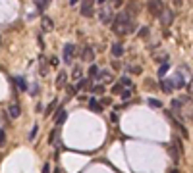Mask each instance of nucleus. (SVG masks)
Here are the masks:
<instances>
[{
    "label": "nucleus",
    "mask_w": 193,
    "mask_h": 173,
    "mask_svg": "<svg viewBox=\"0 0 193 173\" xmlns=\"http://www.w3.org/2000/svg\"><path fill=\"white\" fill-rule=\"evenodd\" d=\"M170 173H180V171H178V169H172V171H170Z\"/></svg>",
    "instance_id": "nucleus-33"
},
{
    "label": "nucleus",
    "mask_w": 193,
    "mask_h": 173,
    "mask_svg": "<svg viewBox=\"0 0 193 173\" xmlns=\"http://www.w3.org/2000/svg\"><path fill=\"white\" fill-rule=\"evenodd\" d=\"M4 144H6V133L0 129V146H4Z\"/></svg>",
    "instance_id": "nucleus-27"
},
{
    "label": "nucleus",
    "mask_w": 193,
    "mask_h": 173,
    "mask_svg": "<svg viewBox=\"0 0 193 173\" xmlns=\"http://www.w3.org/2000/svg\"><path fill=\"white\" fill-rule=\"evenodd\" d=\"M83 58H85V60H93V58H95V52H93L91 46H87V48L83 50Z\"/></svg>",
    "instance_id": "nucleus-18"
},
{
    "label": "nucleus",
    "mask_w": 193,
    "mask_h": 173,
    "mask_svg": "<svg viewBox=\"0 0 193 173\" xmlns=\"http://www.w3.org/2000/svg\"><path fill=\"white\" fill-rule=\"evenodd\" d=\"M79 12H81V16H83V17H93L95 6H93V2L85 0V2H81V6H79Z\"/></svg>",
    "instance_id": "nucleus-2"
},
{
    "label": "nucleus",
    "mask_w": 193,
    "mask_h": 173,
    "mask_svg": "<svg viewBox=\"0 0 193 173\" xmlns=\"http://www.w3.org/2000/svg\"><path fill=\"white\" fill-rule=\"evenodd\" d=\"M66 110H64V108H60V110H58V115H56V119H54V123L56 125H62L64 123V121H66Z\"/></svg>",
    "instance_id": "nucleus-12"
},
{
    "label": "nucleus",
    "mask_w": 193,
    "mask_h": 173,
    "mask_svg": "<svg viewBox=\"0 0 193 173\" xmlns=\"http://www.w3.org/2000/svg\"><path fill=\"white\" fill-rule=\"evenodd\" d=\"M42 173H50V165L45 163V167H42Z\"/></svg>",
    "instance_id": "nucleus-32"
},
{
    "label": "nucleus",
    "mask_w": 193,
    "mask_h": 173,
    "mask_svg": "<svg viewBox=\"0 0 193 173\" xmlns=\"http://www.w3.org/2000/svg\"><path fill=\"white\" fill-rule=\"evenodd\" d=\"M54 173H60V169H56V171H54Z\"/></svg>",
    "instance_id": "nucleus-34"
},
{
    "label": "nucleus",
    "mask_w": 193,
    "mask_h": 173,
    "mask_svg": "<svg viewBox=\"0 0 193 173\" xmlns=\"http://www.w3.org/2000/svg\"><path fill=\"white\" fill-rule=\"evenodd\" d=\"M75 52V46L74 44H66L64 46V63H71V56Z\"/></svg>",
    "instance_id": "nucleus-5"
},
{
    "label": "nucleus",
    "mask_w": 193,
    "mask_h": 173,
    "mask_svg": "<svg viewBox=\"0 0 193 173\" xmlns=\"http://www.w3.org/2000/svg\"><path fill=\"white\" fill-rule=\"evenodd\" d=\"M16 85H18L19 90H27V81L23 77H16Z\"/></svg>",
    "instance_id": "nucleus-16"
},
{
    "label": "nucleus",
    "mask_w": 193,
    "mask_h": 173,
    "mask_svg": "<svg viewBox=\"0 0 193 173\" xmlns=\"http://www.w3.org/2000/svg\"><path fill=\"white\" fill-rule=\"evenodd\" d=\"M89 108H91V110L95 112V113H101V112H103V106L99 104V100H97V98H89Z\"/></svg>",
    "instance_id": "nucleus-8"
},
{
    "label": "nucleus",
    "mask_w": 193,
    "mask_h": 173,
    "mask_svg": "<svg viewBox=\"0 0 193 173\" xmlns=\"http://www.w3.org/2000/svg\"><path fill=\"white\" fill-rule=\"evenodd\" d=\"M120 83H122V85H126L127 89H130V85H131V79L127 77V75H122V77H120Z\"/></svg>",
    "instance_id": "nucleus-23"
},
{
    "label": "nucleus",
    "mask_w": 193,
    "mask_h": 173,
    "mask_svg": "<svg viewBox=\"0 0 193 173\" xmlns=\"http://www.w3.org/2000/svg\"><path fill=\"white\" fill-rule=\"evenodd\" d=\"M139 37H141V39H147V37H149V27H141V29H139Z\"/></svg>",
    "instance_id": "nucleus-25"
},
{
    "label": "nucleus",
    "mask_w": 193,
    "mask_h": 173,
    "mask_svg": "<svg viewBox=\"0 0 193 173\" xmlns=\"http://www.w3.org/2000/svg\"><path fill=\"white\" fill-rule=\"evenodd\" d=\"M42 27H45L46 31H50V29H52V21L48 17H42Z\"/></svg>",
    "instance_id": "nucleus-22"
},
{
    "label": "nucleus",
    "mask_w": 193,
    "mask_h": 173,
    "mask_svg": "<svg viewBox=\"0 0 193 173\" xmlns=\"http://www.w3.org/2000/svg\"><path fill=\"white\" fill-rule=\"evenodd\" d=\"M37 131H39V127L35 125V127H33V131H31V135H29V139H35V136H37Z\"/></svg>",
    "instance_id": "nucleus-28"
},
{
    "label": "nucleus",
    "mask_w": 193,
    "mask_h": 173,
    "mask_svg": "<svg viewBox=\"0 0 193 173\" xmlns=\"http://www.w3.org/2000/svg\"><path fill=\"white\" fill-rule=\"evenodd\" d=\"M99 73H101V71H99V66H97V63H91V66H89V77L91 79H97Z\"/></svg>",
    "instance_id": "nucleus-14"
},
{
    "label": "nucleus",
    "mask_w": 193,
    "mask_h": 173,
    "mask_svg": "<svg viewBox=\"0 0 193 173\" xmlns=\"http://www.w3.org/2000/svg\"><path fill=\"white\" fill-rule=\"evenodd\" d=\"M101 23H104V25L114 23V13H112V10H110V8L106 10L104 6L101 8Z\"/></svg>",
    "instance_id": "nucleus-4"
},
{
    "label": "nucleus",
    "mask_w": 193,
    "mask_h": 173,
    "mask_svg": "<svg viewBox=\"0 0 193 173\" xmlns=\"http://www.w3.org/2000/svg\"><path fill=\"white\" fill-rule=\"evenodd\" d=\"M95 81H112V73L108 69H103L101 73H99V77L95 79Z\"/></svg>",
    "instance_id": "nucleus-11"
},
{
    "label": "nucleus",
    "mask_w": 193,
    "mask_h": 173,
    "mask_svg": "<svg viewBox=\"0 0 193 173\" xmlns=\"http://www.w3.org/2000/svg\"><path fill=\"white\" fill-rule=\"evenodd\" d=\"M112 54H114V56H116V58H120V56H122V54H124V46H122V44H120V42H116V44H114V46H112Z\"/></svg>",
    "instance_id": "nucleus-15"
},
{
    "label": "nucleus",
    "mask_w": 193,
    "mask_h": 173,
    "mask_svg": "<svg viewBox=\"0 0 193 173\" xmlns=\"http://www.w3.org/2000/svg\"><path fill=\"white\" fill-rule=\"evenodd\" d=\"M172 110H174L176 113L182 110V102H180V100H172Z\"/></svg>",
    "instance_id": "nucleus-24"
},
{
    "label": "nucleus",
    "mask_w": 193,
    "mask_h": 173,
    "mask_svg": "<svg viewBox=\"0 0 193 173\" xmlns=\"http://www.w3.org/2000/svg\"><path fill=\"white\" fill-rule=\"evenodd\" d=\"M48 4H50L48 0H37V4H35V6H37V10H39V12H42V10H46V8H48Z\"/></svg>",
    "instance_id": "nucleus-17"
},
{
    "label": "nucleus",
    "mask_w": 193,
    "mask_h": 173,
    "mask_svg": "<svg viewBox=\"0 0 193 173\" xmlns=\"http://www.w3.org/2000/svg\"><path fill=\"white\" fill-rule=\"evenodd\" d=\"M81 75V67L77 66V67H74V77H79Z\"/></svg>",
    "instance_id": "nucleus-29"
},
{
    "label": "nucleus",
    "mask_w": 193,
    "mask_h": 173,
    "mask_svg": "<svg viewBox=\"0 0 193 173\" xmlns=\"http://www.w3.org/2000/svg\"><path fill=\"white\" fill-rule=\"evenodd\" d=\"M91 90H93V92H101V90H103V87H101V85H97V87H93Z\"/></svg>",
    "instance_id": "nucleus-30"
},
{
    "label": "nucleus",
    "mask_w": 193,
    "mask_h": 173,
    "mask_svg": "<svg viewBox=\"0 0 193 173\" xmlns=\"http://www.w3.org/2000/svg\"><path fill=\"white\" fill-rule=\"evenodd\" d=\"M66 83H68V75L64 73V71H60L58 77H56V87H58V89H62V87L66 85Z\"/></svg>",
    "instance_id": "nucleus-9"
},
{
    "label": "nucleus",
    "mask_w": 193,
    "mask_h": 173,
    "mask_svg": "<svg viewBox=\"0 0 193 173\" xmlns=\"http://www.w3.org/2000/svg\"><path fill=\"white\" fill-rule=\"evenodd\" d=\"M120 98H122V100H130L131 98V89H124L122 94H120Z\"/></svg>",
    "instance_id": "nucleus-21"
},
{
    "label": "nucleus",
    "mask_w": 193,
    "mask_h": 173,
    "mask_svg": "<svg viewBox=\"0 0 193 173\" xmlns=\"http://www.w3.org/2000/svg\"><path fill=\"white\" fill-rule=\"evenodd\" d=\"M8 113H10V117H12V119H16V117H19V113H21V110H19V106H18V104H12V106L8 108Z\"/></svg>",
    "instance_id": "nucleus-10"
},
{
    "label": "nucleus",
    "mask_w": 193,
    "mask_h": 173,
    "mask_svg": "<svg viewBox=\"0 0 193 173\" xmlns=\"http://www.w3.org/2000/svg\"><path fill=\"white\" fill-rule=\"evenodd\" d=\"M176 89H183V87H185V81H183V77H182V73H178L176 77Z\"/></svg>",
    "instance_id": "nucleus-19"
},
{
    "label": "nucleus",
    "mask_w": 193,
    "mask_h": 173,
    "mask_svg": "<svg viewBox=\"0 0 193 173\" xmlns=\"http://www.w3.org/2000/svg\"><path fill=\"white\" fill-rule=\"evenodd\" d=\"M160 81H162V89L166 92H172L176 89V81H172V79H160Z\"/></svg>",
    "instance_id": "nucleus-7"
},
{
    "label": "nucleus",
    "mask_w": 193,
    "mask_h": 173,
    "mask_svg": "<svg viewBox=\"0 0 193 173\" xmlns=\"http://www.w3.org/2000/svg\"><path fill=\"white\" fill-rule=\"evenodd\" d=\"M162 6H164V4H162V2H159V0H156V2H149V10H151L153 13H156V16H160V12L164 10Z\"/></svg>",
    "instance_id": "nucleus-6"
},
{
    "label": "nucleus",
    "mask_w": 193,
    "mask_h": 173,
    "mask_svg": "<svg viewBox=\"0 0 193 173\" xmlns=\"http://www.w3.org/2000/svg\"><path fill=\"white\" fill-rule=\"evenodd\" d=\"M87 81H89V79H81V81H79V83H77V85H75V89H74V90H81V89H83V87H85V85H87Z\"/></svg>",
    "instance_id": "nucleus-26"
},
{
    "label": "nucleus",
    "mask_w": 193,
    "mask_h": 173,
    "mask_svg": "<svg viewBox=\"0 0 193 173\" xmlns=\"http://www.w3.org/2000/svg\"><path fill=\"white\" fill-rule=\"evenodd\" d=\"M168 69H170V63H168V60H164V62H162V66L159 67V73H156V75L162 79L164 75H166V71H168Z\"/></svg>",
    "instance_id": "nucleus-13"
},
{
    "label": "nucleus",
    "mask_w": 193,
    "mask_h": 173,
    "mask_svg": "<svg viewBox=\"0 0 193 173\" xmlns=\"http://www.w3.org/2000/svg\"><path fill=\"white\" fill-rule=\"evenodd\" d=\"M133 29H135V23H133L131 16H130V12L124 10V12L116 13L114 23H112V31L114 33H116V35H127V33H131Z\"/></svg>",
    "instance_id": "nucleus-1"
},
{
    "label": "nucleus",
    "mask_w": 193,
    "mask_h": 173,
    "mask_svg": "<svg viewBox=\"0 0 193 173\" xmlns=\"http://www.w3.org/2000/svg\"><path fill=\"white\" fill-rule=\"evenodd\" d=\"M159 17H160V23H162L164 27H168V25L174 21V12H172V10H162Z\"/></svg>",
    "instance_id": "nucleus-3"
},
{
    "label": "nucleus",
    "mask_w": 193,
    "mask_h": 173,
    "mask_svg": "<svg viewBox=\"0 0 193 173\" xmlns=\"http://www.w3.org/2000/svg\"><path fill=\"white\" fill-rule=\"evenodd\" d=\"M187 90H189V94H193V79H191L189 85H187Z\"/></svg>",
    "instance_id": "nucleus-31"
},
{
    "label": "nucleus",
    "mask_w": 193,
    "mask_h": 173,
    "mask_svg": "<svg viewBox=\"0 0 193 173\" xmlns=\"http://www.w3.org/2000/svg\"><path fill=\"white\" fill-rule=\"evenodd\" d=\"M147 102H149V106H151V108H162V102H160V100H155V98H149V100H147Z\"/></svg>",
    "instance_id": "nucleus-20"
}]
</instances>
